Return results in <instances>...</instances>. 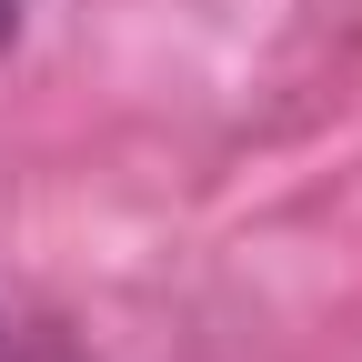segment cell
Instances as JSON below:
<instances>
[{"label": "cell", "mask_w": 362, "mask_h": 362, "mask_svg": "<svg viewBox=\"0 0 362 362\" xmlns=\"http://www.w3.org/2000/svg\"><path fill=\"white\" fill-rule=\"evenodd\" d=\"M11 21H21V0H0V40H11Z\"/></svg>", "instance_id": "6da1fadb"}]
</instances>
